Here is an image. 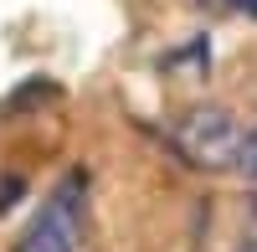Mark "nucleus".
<instances>
[{
    "instance_id": "nucleus-1",
    "label": "nucleus",
    "mask_w": 257,
    "mask_h": 252,
    "mask_svg": "<svg viewBox=\"0 0 257 252\" xmlns=\"http://www.w3.org/2000/svg\"><path fill=\"white\" fill-rule=\"evenodd\" d=\"M82 221H88V170H67L57 191L31 211L26 232L16 237V252H77Z\"/></svg>"
},
{
    "instance_id": "nucleus-2",
    "label": "nucleus",
    "mask_w": 257,
    "mask_h": 252,
    "mask_svg": "<svg viewBox=\"0 0 257 252\" xmlns=\"http://www.w3.org/2000/svg\"><path fill=\"white\" fill-rule=\"evenodd\" d=\"M242 150H247V134L221 103H196L175 123V155L196 170H242Z\"/></svg>"
},
{
    "instance_id": "nucleus-3",
    "label": "nucleus",
    "mask_w": 257,
    "mask_h": 252,
    "mask_svg": "<svg viewBox=\"0 0 257 252\" xmlns=\"http://www.w3.org/2000/svg\"><path fill=\"white\" fill-rule=\"evenodd\" d=\"M36 98H57V88H52V82H41V77H31L26 93H11V98H6V108H26V103H36Z\"/></svg>"
},
{
    "instance_id": "nucleus-4",
    "label": "nucleus",
    "mask_w": 257,
    "mask_h": 252,
    "mask_svg": "<svg viewBox=\"0 0 257 252\" xmlns=\"http://www.w3.org/2000/svg\"><path fill=\"white\" fill-rule=\"evenodd\" d=\"M201 11H242V16H252L257 21V0H196Z\"/></svg>"
},
{
    "instance_id": "nucleus-5",
    "label": "nucleus",
    "mask_w": 257,
    "mask_h": 252,
    "mask_svg": "<svg viewBox=\"0 0 257 252\" xmlns=\"http://www.w3.org/2000/svg\"><path fill=\"white\" fill-rule=\"evenodd\" d=\"M237 175H247V180H257V129L247 134V150H242V170Z\"/></svg>"
},
{
    "instance_id": "nucleus-6",
    "label": "nucleus",
    "mask_w": 257,
    "mask_h": 252,
    "mask_svg": "<svg viewBox=\"0 0 257 252\" xmlns=\"http://www.w3.org/2000/svg\"><path fill=\"white\" fill-rule=\"evenodd\" d=\"M237 252H257V232H247V237H242V247H237Z\"/></svg>"
}]
</instances>
